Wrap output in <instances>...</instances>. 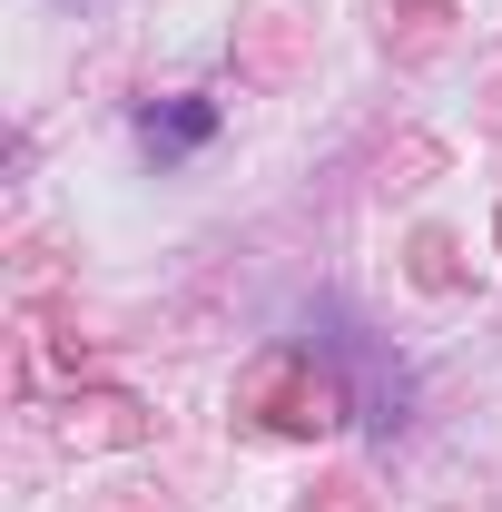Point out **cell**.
Returning <instances> with one entry per match:
<instances>
[{
	"label": "cell",
	"mask_w": 502,
	"mask_h": 512,
	"mask_svg": "<svg viewBox=\"0 0 502 512\" xmlns=\"http://www.w3.org/2000/svg\"><path fill=\"white\" fill-rule=\"evenodd\" d=\"M207 128H217V109H207V99H178V109H148V119H138V138L178 158V148H197Z\"/></svg>",
	"instance_id": "cell-1"
}]
</instances>
